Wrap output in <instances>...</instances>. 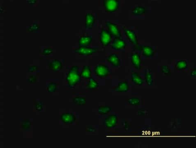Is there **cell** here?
<instances>
[{
	"label": "cell",
	"instance_id": "1",
	"mask_svg": "<svg viewBox=\"0 0 196 148\" xmlns=\"http://www.w3.org/2000/svg\"><path fill=\"white\" fill-rule=\"evenodd\" d=\"M81 77L79 72V67L77 66L71 67L66 74V80L67 86L71 89L75 87L81 82Z\"/></svg>",
	"mask_w": 196,
	"mask_h": 148
},
{
	"label": "cell",
	"instance_id": "2",
	"mask_svg": "<svg viewBox=\"0 0 196 148\" xmlns=\"http://www.w3.org/2000/svg\"><path fill=\"white\" fill-rule=\"evenodd\" d=\"M94 72L95 75L98 77L100 78H104L109 75V69L107 65L100 63L95 67Z\"/></svg>",
	"mask_w": 196,
	"mask_h": 148
},
{
	"label": "cell",
	"instance_id": "3",
	"mask_svg": "<svg viewBox=\"0 0 196 148\" xmlns=\"http://www.w3.org/2000/svg\"><path fill=\"white\" fill-rule=\"evenodd\" d=\"M103 6L108 13H113L119 9V0H103Z\"/></svg>",
	"mask_w": 196,
	"mask_h": 148
},
{
	"label": "cell",
	"instance_id": "4",
	"mask_svg": "<svg viewBox=\"0 0 196 148\" xmlns=\"http://www.w3.org/2000/svg\"><path fill=\"white\" fill-rule=\"evenodd\" d=\"M112 36L108 30L103 29L100 33V41L102 45L107 46L112 42Z\"/></svg>",
	"mask_w": 196,
	"mask_h": 148
},
{
	"label": "cell",
	"instance_id": "5",
	"mask_svg": "<svg viewBox=\"0 0 196 148\" xmlns=\"http://www.w3.org/2000/svg\"><path fill=\"white\" fill-rule=\"evenodd\" d=\"M97 48L88 47H79L77 49H74L73 52L78 53L82 56H90L97 52Z\"/></svg>",
	"mask_w": 196,
	"mask_h": 148
},
{
	"label": "cell",
	"instance_id": "6",
	"mask_svg": "<svg viewBox=\"0 0 196 148\" xmlns=\"http://www.w3.org/2000/svg\"><path fill=\"white\" fill-rule=\"evenodd\" d=\"M105 25L108 29L110 33L112 36H113L115 38H121L122 36L121 32L116 24L113 23L109 21H106Z\"/></svg>",
	"mask_w": 196,
	"mask_h": 148
},
{
	"label": "cell",
	"instance_id": "7",
	"mask_svg": "<svg viewBox=\"0 0 196 148\" xmlns=\"http://www.w3.org/2000/svg\"><path fill=\"white\" fill-rule=\"evenodd\" d=\"M118 117L116 114H110L104 119V125L107 129H112L117 126L118 123Z\"/></svg>",
	"mask_w": 196,
	"mask_h": 148
},
{
	"label": "cell",
	"instance_id": "8",
	"mask_svg": "<svg viewBox=\"0 0 196 148\" xmlns=\"http://www.w3.org/2000/svg\"><path fill=\"white\" fill-rule=\"evenodd\" d=\"M60 119L66 125H71L76 121V117L72 113L64 112L60 116Z\"/></svg>",
	"mask_w": 196,
	"mask_h": 148
},
{
	"label": "cell",
	"instance_id": "9",
	"mask_svg": "<svg viewBox=\"0 0 196 148\" xmlns=\"http://www.w3.org/2000/svg\"><path fill=\"white\" fill-rule=\"evenodd\" d=\"M49 69L53 72H58L63 69V64L59 60L55 59L50 61L48 64Z\"/></svg>",
	"mask_w": 196,
	"mask_h": 148
},
{
	"label": "cell",
	"instance_id": "10",
	"mask_svg": "<svg viewBox=\"0 0 196 148\" xmlns=\"http://www.w3.org/2000/svg\"><path fill=\"white\" fill-rule=\"evenodd\" d=\"M124 33L126 36L129 39L131 43L135 45H138V40L135 33L133 30L129 29H124Z\"/></svg>",
	"mask_w": 196,
	"mask_h": 148
},
{
	"label": "cell",
	"instance_id": "11",
	"mask_svg": "<svg viewBox=\"0 0 196 148\" xmlns=\"http://www.w3.org/2000/svg\"><path fill=\"white\" fill-rule=\"evenodd\" d=\"M126 45L125 42L121 38H115L112 41L111 47L114 50H120L125 49Z\"/></svg>",
	"mask_w": 196,
	"mask_h": 148
},
{
	"label": "cell",
	"instance_id": "12",
	"mask_svg": "<svg viewBox=\"0 0 196 148\" xmlns=\"http://www.w3.org/2000/svg\"><path fill=\"white\" fill-rule=\"evenodd\" d=\"M131 63L135 69L140 70L141 68V57L139 53H132L131 56Z\"/></svg>",
	"mask_w": 196,
	"mask_h": 148
},
{
	"label": "cell",
	"instance_id": "13",
	"mask_svg": "<svg viewBox=\"0 0 196 148\" xmlns=\"http://www.w3.org/2000/svg\"><path fill=\"white\" fill-rule=\"evenodd\" d=\"M139 49L142 51L143 55L147 58H151L154 55V51L153 47L149 46H140Z\"/></svg>",
	"mask_w": 196,
	"mask_h": 148
},
{
	"label": "cell",
	"instance_id": "14",
	"mask_svg": "<svg viewBox=\"0 0 196 148\" xmlns=\"http://www.w3.org/2000/svg\"><path fill=\"white\" fill-rule=\"evenodd\" d=\"M95 22V17L93 14L91 13H87L85 16V27L87 29H91L93 27Z\"/></svg>",
	"mask_w": 196,
	"mask_h": 148
},
{
	"label": "cell",
	"instance_id": "15",
	"mask_svg": "<svg viewBox=\"0 0 196 148\" xmlns=\"http://www.w3.org/2000/svg\"><path fill=\"white\" fill-rule=\"evenodd\" d=\"M107 60L111 65L114 67H119L120 66V60L118 56L114 53L111 54L107 57Z\"/></svg>",
	"mask_w": 196,
	"mask_h": 148
},
{
	"label": "cell",
	"instance_id": "16",
	"mask_svg": "<svg viewBox=\"0 0 196 148\" xmlns=\"http://www.w3.org/2000/svg\"><path fill=\"white\" fill-rule=\"evenodd\" d=\"M92 36H82L79 40V47H88L92 42Z\"/></svg>",
	"mask_w": 196,
	"mask_h": 148
},
{
	"label": "cell",
	"instance_id": "17",
	"mask_svg": "<svg viewBox=\"0 0 196 148\" xmlns=\"http://www.w3.org/2000/svg\"><path fill=\"white\" fill-rule=\"evenodd\" d=\"M129 89V85L126 81L119 82L114 89L115 91L119 93H126Z\"/></svg>",
	"mask_w": 196,
	"mask_h": 148
},
{
	"label": "cell",
	"instance_id": "18",
	"mask_svg": "<svg viewBox=\"0 0 196 148\" xmlns=\"http://www.w3.org/2000/svg\"><path fill=\"white\" fill-rule=\"evenodd\" d=\"M131 80L135 85L137 86H141L144 83V79L136 72H134L131 74Z\"/></svg>",
	"mask_w": 196,
	"mask_h": 148
},
{
	"label": "cell",
	"instance_id": "19",
	"mask_svg": "<svg viewBox=\"0 0 196 148\" xmlns=\"http://www.w3.org/2000/svg\"><path fill=\"white\" fill-rule=\"evenodd\" d=\"M80 75L82 78L85 79H89L92 77V71L90 67L88 66H83Z\"/></svg>",
	"mask_w": 196,
	"mask_h": 148
},
{
	"label": "cell",
	"instance_id": "20",
	"mask_svg": "<svg viewBox=\"0 0 196 148\" xmlns=\"http://www.w3.org/2000/svg\"><path fill=\"white\" fill-rule=\"evenodd\" d=\"M144 77H145L146 82L148 86H151L153 85V74H152L151 70L150 69L146 70Z\"/></svg>",
	"mask_w": 196,
	"mask_h": 148
},
{
	"label": "cell",
	"instance_id": "21",
	"mask_svg": "<svg viewBox=\"0 0 196 148\" xmlns=\"http://www.w3.org/2000/svg\"><path fill=\"white\" fill-rule=\"evenodd\" d=\"M72 102L74 104L77 106H83L86 104L85 97L77 96L72 98Z\"/></svg>",
	"mask_w": 196,
	"mask_h": 148
},
{
	"label": "cell",
	"instance_id": "22",
	"mask_svg": "<svg viewBox=\"0 0 196 148\" xmlns=\"http://www.w3.org/2000/svg\"><path fill=\"white\" fill-rule=\"evenodd\" d=\"M40 23L39 21L34 20L30 26H28L26 30L29 32H34L38 31L40 30Z\"/></svg>",
	"mask_w": 196,
	"mask_h": 148
},
{
	"label": "cell",
	"instance_id": "23",
	"mask_svg": "<svg viewBox=\"0 0 196 148\" xmlns=\"http://www.w3.org/2000/svg\"><path fill=\"white\" fill-rule=\"evenodd\" d=\"M112 110V107L108 105H101L98 107V113L100 115H106Z\"/></svg>",
	"mask_w": 196,
	"mask_h": 148
},
{
	"label": "cell",
	"instance_id": "24",
	"mask_svg": "<svg viewBox=\"0 0 196 148\" xmlns=\"http://www.w3.org/2000/svg\"><path fill=\"white\" fill-rule=\"evenodd\" d=\"M145 13V8L141 6H136L132 10V14L135 16L141 15Z\"/></svg>",
	"mask_w": 196,
	"mask_h": 148
},
{
	"label": "cell",
	"instance_id": "25",
	"mask_svg": "<svg viewBox=\"0 0 196 148\" xmlns=\"http://www.w3.org/2000/svg\"><path fill=\"white\" fill-rule=\"evenodd\" d=\"M87 87L90 90H93L99 87V83L94 79L91 77L87 84Z\"/></svg>",
	"mask_w": 196,
	"mask_h": 148
},
{
	"label": "cell",
	"instance_id": "26",
	"mask_svg": "<svg viewBox=\"0 0 196 148\" xmlns=\"http://www.w3.org/2000/svg\"><path fill=\"white\" fill-rule=\"evenodd\" d=\"M188 63L185 60H181L177 61L175 67L177 70H185L188 67Z\"/></svg>",
	"mask_w": 196,
	"mask_h": 148
},
{
	"label": "cell",
	"instance_id": "27",
	"mask_svg": "<svg viewBox=\"0 0 196 148\" xmlns=\"http://www.w3.org/2000/svg\"><path fill=\"white\" fill-rule=\"evenodd\" d=\"M58 85L56 82H51L49 83L47 85L46 90L49 93L55 92L57 90Z\"/></svg>",
	"mask_w": 196,
	"mask_h": 148
},
{
	"label": "cell",
	"instance_id": "28",
	"mask_svg": "<svg viewBox=\"0 0 196 148\" xmlns=\"http://www.w3.org/2000/svg\"><path fill=\"white\" fill-rule=\"evenodd\" d=\"M31 126V123L29 119H24L21 123V129L24 131L29 130Z\"/></svg>",
	"mask_w": 196,
	"mask_h": 148
},
{
	"label": "cell",
	"instance_id": "29",
	"mask_svg": "<svg viewBox=\"0 0 196 148\" xmlns=\"http://www.w3.org/2000/svg\"><path fill=\"white\" fill-rule=\"evenodd\" d=\"M128 103L132 106H139L141 103L140 99L137 97H133L128 100Z\"/></svg>",
	"mask_w": 196,
	"mask_h": 148
},
{
	"label": "cell",
	"instance_id": "30",
	"mask_svg": "<svg viewBox=\"0 0 196 148\" xmlns=\"http://www.w3.org/2000/svg\"><path fill=\"white\" fill-rule=\"evenodd\" d=\"M53 49L50 47H44L42 49L41 54L44 56H49L52 54Z\"/></svg>",
	"mask_w": 196,
	"mask_h": 148
},
{
	"label": "cell",
	"instance_id": "31",
	"mask_svg": "<svg viewBox=\"0 0 196 148\" xmlns=\"http://www.w3.org/2000/svg\"><path fill=\"white\" fill-rule=\"evenodd\" d=\"M43 103L40 101H36L34 102V107L37 111L41 112L43 110Z\"/></svg>",
	"mask_w": 196,
	"mask_h": 148
},
{
	"label": "cell",
	"instance_id": "32",
	"mask_svg": "<svg viewBox=\"0 0 196 148\" xmlns=\"http://www.w3.org/2000/svg\"><path fill=\"white\" fill-rule=\"evenodd\" d=\"M162 73H163L165 75H170L171 74V70L169 69V67L167 66H162L161 69Z\"/></svg>",
	"mask_w": 196,
	"mask_h": 148
},
{
	"label": "cell",
	"instance_id": "33",
	"mask_svg": "<svg viewBox=\"0 0 196 148\" xmlns=\"http://www.w3.org/2000/svg\"><path fill=\"white\" fill-rule=\"evenodd\" d=\"M37 81V77L35 74H31L27 78V82L30 84H35Z\"/></svg>",
	"mask_w": 196,
	"mask_h": 148
},
{
	"label": "cell",
	"instance_id": "34",
	"mask_svg": "<svg viewBox=\"0 0 196 148\" xmlns=\"http://www.w3.org/2000/svg\"><path fill=\"white\" fill-rule=\"evenodd\" d=\"M38 66H30L29 68V71L30 72H34L36 71L37 70H38Z\"/></svg>",
	"mask_w": 196,
	"mask_h": 148
},
{
	"label": "cell",
	"instance_id": "35",
	"mask_svg": "<svg viewBox=\"0 0 196 148\" xmlns=\"http://www.w3.org/2000/svg\"><path fill=\"white\" fill-rule=\"evenodd\" d=\"M26 3L30 6H34L37 3V1L36 0H27Z\"/></svg>",
	"mask_w": 196,
	"mask_h": 148
},
{
	"label": "cell",
	"instance_id": "36",
	"mask_svg": "<svg viewBox=\"0 0 196 148\" xmlns=\"http://www.w3.org/2000/svg\"><path fill=\"white\" fill-rule=\"evenodd\" d=\"M86 131L89 132H94L95 131V129L92 126L88 127L86 128Z\"/></svg>",
	"mask_w": 196,
	"mask_h": 148
},
{
	"label": "cell",
	"instance_id": "37",
	"mask_svg": "<svg viewBox=\"0 0 196 148\" xmlns=\"http://www.w3.org/2000/svg\"><path fill=\"white\" fill-rule=\"evenodd\" d=\"M190 75L192 77H194L196 75V68H194L191 72Z\"/></svg>",
	"mask_w": 196,
	"mask_h": 148
}]
</instances>
